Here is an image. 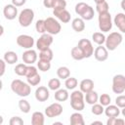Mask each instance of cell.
<instances>
[{
  "instance_id": "cell-50",
  "label": "cell",
  "mask_w": 125,
  "mask_h": 125,
  "mask_svg": "<svg viewBox=\"0 0 125 125\" xmlns=\"http://www.w3.org/2000/svg\"><path fill=\"white\" fill-rule=\"evenodd\" d=\"M94 1H95L96 4H100V3H102V2H104V1H105V0H94Z\"/></svg>"
},
{
  "instance_id": "cell-12",
  "label": "cell",
  "mask_w": 125,
  "mask_h": 125,
  "mask_svg": "<svg viewBox=\"0 0 125 125\" xmlns=\"http://www.w3.org/2000/svg\"><path fill=\"white\" fill-rule=\"evenodd\" d=\"M62 106L60 103H53L45 108V115L49 118L58 117L62 113Z\"/></svg>"
},
{
  "instance_id": "cell-23",
  "label": "cell",
  "mask_w": 125,
  "mask_h": 125,
  "mask_svg": "<svg viewBox=\"0 0 125 125\" xmlns=\"http://www.w3.org/2000/svg\"><path fill=\"white\" fill-rule=\"evenodd\" d=\"M55 100L58 102H65L69 98V94L67 89H58L55 91Z\"/></svg>"
},
{
  "instance_id": "cell-30",
  "label": "cell",
  "mask_w": 125,
  "mask_h": 125,
  "mask_svg": "<svg viewBox=\"0 0 125 125\" xmlns=\"http://www.w3.org/2000/svg\"><path fill=\"white\" fill-rule=\"evenodd\" d=\"M57 75L61 79H66L67 77L70 76V70L67 66H60L57 69Z\"/></svg>"
},
{
  "instance_id": "cell-34",
  "label": "cell",
  "mask_w": 125,
  "mask_h": 125,
  "mask_svg": "<svg viewBox=\"0 0 125 125\" xmlns=\"http://www.w3.org/2000/svg\"><path fill=\"white\" fill-rule=\"evenodd\" d=\"M37 68L43 72L48 71L51 68V62H47V61H43V60H39L37 62Z\"/></svg>"
},
{
  "instance_id": "cell-7",
  "label": "cell",
  "mask_w": 125,
  "mask_h": 125,
  "mask_svg": "<svg viewBox=\"0 0 125 125\" xmlns=\"http://www.w3.org/2000/svg\"><path fill=\"white\" fill-rule=\"evenodd\" d=\"M44 21H45V29L47 33L51 35H57L61 32L62 25L59 22V21L56 20L55 18L49 17L46 20H44Z\"/></svg>"
},
{
  "instance_id": "cell-52",
  "label": "cell",
  "mask_w": 125,
  "mask_h": 125,
  "mask_svg": "<svg viewBox=\"0 0 125 125\" xmlns=\"http://www.w3.org/2000/svg\"><path fill=\"white\" fill-rule=\"evenodd\" d=\"M2 88H3V82H2V80L0 79V91L2 90Z\"/></svg>"
},
{
  "instance_id": "cell-46",
  "label": "cell",
  "mask_w": 125,
  "mask_h": 125,
  "mask_svg": "<svg viewBox=\"0 0 125 125\" xmlns=\"http://www.w3.org/2000/svg\"><path fill=\"white\" fill-rule=\"evenodd\" d=\"M5 70H6V62L4 60L0 59V77L4 75Z\"/></svg>"
},
{
  "instance_id": "cell-37",
  "label": "cell",
  "mask_w": 125,
  "mask_h": 125,
  "mask_svg": "<svg viewBox=\"0 0 125 125\" xmlns=\"http://www.w3.org/2000/svg\"><path fill=\"white\" fill-rule=\"evenodd\" d=\"M26 66H27V64H25L24 62L23 63H18L15 66L14 71L19 76H24V73H25V70H26Z\"/></svg>"
},
{
  "instance_id": "cell-27",
  "label": "cell",
  "mask_w": 125,
  "mask_h": 125,
  "mask_svg": "<svg viewBox=\"0 0 125 125\" xmlns=\"http://www.w3.org/2000/svg\"><path fill=\"white\" fill-rule=\"evenodd\" d=\"M53 51L48 48V49H45V50H42L40 51L39 53V60H43V61H47V62H51L53 60Z\"/></svg>"
},
{
  "instance_id": "cell-35",
  "label": "cell",
  "mask_w": 125,
  "mask_h": 125,
  "mask_svg": "<svg viewBox=\"0 0 125 125\" xmlns=\"http://www.w3.org/2000/svg\"><path fill=\"white\" fill-rule=\"evenodd\" d=\"M26 80H27V83L30 86H37L41 82V76L39 75V73H36L34 75L26 77Z\"/></svg>"
},
{
  "instance_id": "cell-28",
  "label": "cell",
  "mask_w": 125,
  "mask_h": 125,
  "mask_svg": "<svg viewBox=\"0 0 125 125\" xmlns=\"http://www.w3.org/2000/svg\"><path fill=\"white\" fill-rule=\"evenodd\" d=\"M92 40L97 45H103L105 41V35L103 32H94L92 34Z\"/></svg>"
},
{
  "instance_id": "cell-9",
  "label": "cell",
  "mask_w": 125,
  "mask_h": 125,
  "mask_svg": "<svg viewBox=\"0 0 125 125\" xmlns=\"http://www.w3.org/2000/svg\"><path fill=\"white\" fill-rule=\"evenodd\" d=\"M54 39H53V35L49 34V33H43L41 34V36L37 39L36 41V48L39 50V51H42V50H45V49H48L50 48V46L52 45Z\"/></svg>"
},
{
  "instance_id": "cell-15",
  "label": "cell",
  "mask_w": 125,
  "mask_h": 125,
  "mask_svg": "<svg viewBox=\"0 0 125 125\" xmlns=\"http://www.w3.org/2000/svg\"><path fill=\"white\" fill-rule=\"evenodd\" d=\"M95 59L98 62H104L107 60L108 58V51L106 50V48L103 45H98V47L94 50L93 53Z\"/></svg>"
},
{
  "instance_id": "cell-5",
  "label": "cell",
  "mask_w": 125,
  "mask_h": 125,
  "mask_svg": "<svg viewBox=\"0 0 125 125\" xmlns=\"http://www.w3.org/2000/svg\"><path fill=\"white\" fill-rule=\"evenodd\" d=\"M98 21H99V28L103 33L108 32L109 30H111L113 22H112V19H111L109 12L104 13V14H99Z\"/></svg>"
},
{
  "instance_id": "cell-47",
  "label": "cell",
  "mask_w": 125,
  "mask_h": 125,
  "mask_svg": "<svg viewBox=\"0 0 125 125\" xmlns=\"http://www.w3.org/2000/svg\"><path fill=\"white\" fill-rule=\"evenodd\" d=\"M25 2H26V0H12V4L14 6H16L17 8L23 6L25 4Z\"/></svg>"
},
{
  "instance_id": "cell-39",
  "label": "cell",
  "mask_w": 125,
  "mask_h": 125,
  "mask_svg": "<svg viewBox=\"0 0 125 125\" xmlns=\"http://www.w3.org/2000/svg\"><path fill=\"white\" fill-rule=\"evenodd\" d=\"M104 106L101 104H92V108H91V112L94 114V115H101L104 113Z\"/></svg>"
},
{
  "instance_id": "cell-10",
  "label": "cell",
  "mask_w": 125,
  "mask_h": 125,
  "mask_svg": "<svg viewBox=\"0 0 125 125\" xmlns=\"http://www.w3.org/2000/svg\"><path fill=\"white\" fill-rule=\"evenodd\" d=\"M77 46L81 49V51H82V53L84 55V59H88V58L93 56L94 47H93L92 42L89 39H85V38L80 39Z\"/></svg>"
},
{
  "instance_id": "cell-1",
  "label": "cell",
  "mask_w": 125,
  "mask_h": 125,
  "mask_svg": "<svg viewBox=\"0 0 125 125\" xmlns=\"http://www.w3.org/2000/svg\"><path fill=\"white\" fill-rule=\"evenodd\" d=\"M11 90L18 96L25 98L31 93V86L27 82H23L20 79H15L11 83Z\"/></svg>"
},
{
  "instance_id": "cell-36",
  "label": "cell",
  "mask_w": 125,
  "mask_h": 125,
  "mask_svg": "<svg viewBox=\"0 0 125 125\" xmlns=\"http://www.w3.org/2000/svg\"><path fill=\"white\" fill-rule=\"evenodd\" d=\"M108 9H109V6H108V3L106 1H104V2H102L100 4H96V11L99 14L107 13Z\"/></svg>"
},
{
  "instance_id": "cell-13",
  "label": "cell",
  "mask_w": 125,
  "mask_h": 125,
  "mask_svg": "<svg viewBox=\"0 0 125 125\" xmlns=\"http://www.w3.org/2000/svg\"><path fill=\"white\" fill-rule=\"evenodd\" d=\"M53 14L62 23H67V22L70 21L71 15L66 9H54L53 10Z\"/></svg>"
},
{
  "instance_id": "cell-16",
  "label": "cell",
  "mask_w": 125,
  "mask_h": 125,
  "mask_svg": "<svg viewBox=\"0 0 125 125\" xmlns=\"http://www.w3.org/2000/svg\"><path fill=\"white\" fill-rule=\"evenodd\" d=\"M3 15L7 20L13 21L16 19V17H18V8L13 4L5 5L3 8Z\"/></svg>"
},
{
  "instance_id": "cell-4",
  "label": "cell",
  "mask_w": 125,
  "mask_h": 125,
  "mask_svg": "<svg viewBox=\"0 0 125 125\" xmlns=\"http://www.w3.org/2000/svg\"><path fill=\"white\" fill-rule=\"evenodd\" d=\"M123 41V36L120 32H117V31H114V32H111L109 33L106 37H105V41H104V44H105V48L107 51H114Z\"/></svg>"
},
{
  "instance_id": "cell-49",
  "label": "cell",
  "mask_w": 125,
  "mask_h": 125,
  "mask_svg": "<svg viewBox=\"0 0 125 125\" xmlns=\"http://www.w3.org/2000/svg\"><path fill=\"white\" fill-rule=\"evenodd\" d=\"M91 124H92V125H94V124H100V125H103V122H102V121H93Z\"/></svg>"
},
{
  "instance_id": "cell-19",
  "label": "cell",
  "mask_w": 125,
  "mask_h": 125,
  "mask_svg": "<svg viewBox=\"0 0 125 125\" xmlns=\"http://www.w3.org/2000/svg\"><path fill=\"white\" fill-rule=\"evenodd\" d=\"M104 113L106 117H118L120 114V108L116 104H108L104 109Z\"/></svg>"
},
{
  "instance_id": "cell-40",
  "label": "cell",
  "mask_w": 125,
  "mask_h": 125,
  "mask_svg": "<svg viewBox=\"0 0 125 125\" xmlns=\"http://www.w3.org/2000/svg\"><path fill=\"white\" fill-rule=\"evenodd\" d=\"M124 119L118 117H108L106 121V125H124Z\"/></svg>"
},
{
  "instance_id": "cell-51",
  "label": "cell",
  "mask_w": 125,
  "mask_h": 125,
  "mask_svg": "<svg viewBox=\"0 0 125 125\" xmlns=\"http://www.w3.org/2000/svg\"><path fill=\"white\" fill-rule=\"evenodd\" d=\"M3 122H4L3 116H2V115H0V125H1V124H3Z\"/></svg>"
},
{
  "instance_id": "cell-48",
  "label": "cell",
  "mask_w": 125,
  "mask_h": 125,
  "mask_svg": "<svg viewBox=\"0 0 125 125\" xmlns=\"http://www.w3.org/2000/svg\"><path fill=\"white\" fill-rule=\"evenodd\" d=\"M3 33H4V27H3V25L0 24V36H2Z\"/></svg>"
},
{
  "instance_id": "cell-29",
  "label": "cell",
  "mask_w": 125,
  "mask_h": 125,
  "mask_svg": "<svg viewBox=\"0 0 125 125\" xmlns=\"http://www.w3.org/2000/svg\"><path fill=\"white\" fill-rule=\"evenodd\" d=\"M70 55H71V58L75 61H81L84 59V55L81 51V49L78 47V46H75L71 49L70 51Z\"/></svg>"
},
{
  "instance_id": "cell-33",
  "label": "cell",
  "mask_w": 125,
  "mask_h": 125,
  "mask_svg": "<svg viewBox=\"0 0 125 125\" xmlns=\"http://www.w3.org/2000/svg\"><path fill=\"white\" fill-rule=\"evenodd\" d=\"M61 88V81L59 78H52L48 82V89L52 91H56Z\"/></svg>"
},
{
  "instance_id": "cell-22",
  "label": "cell",
  "mask_w": 125,
  "mask_h": 125,
  "mask_svg": "<svg viewBox=\"0 0 125 125\" xmlns=\"http://www.w3.org/2000/svg\"><path fill=\"white\" fill-rule=\"evenodd\" d=\"M71 27L76 32H81L85 29V21L81 18H75L71 21Z\"/></svg>"
},
{
  "instance_id": "cell-18",
  "label": "cell",
  "mask_w": 125,
  "mask_h": 125,
  "mask_svg": "<svg viewBox=\"0 0 125 125\" xmlns=\"http://www.w3.org/2000/svg\"><path fill=\"white\" fill-rule=\"evenodd\" d=\"M113 23L117 26L120 32H125V14L124 13H117L113 19Z\"/></svg>"
},
{
  "instance_id": "cell-2",
  "label": "cell",
  "mask_w": 125,
  "mask_h": 125,
  "mask_svg": "<svg viewBox=\"0 0 125 125\" xmlns=\"http://www.w3.org/2000/svg\"><path fill=\"white\" fill-rule=\"evenodd\" d=\"M75 13L84 21H91L95 16L93 7L84 2H79L75 5Z\"/></svg>"
},
{
  "instance_id": "cell-45",
  "label": "cell",
  "mask_w": 125,
  "mask_h": 125,
  "mask_svg": "<svg viewBox=\"0 0 125 125\" xmlns=\"http://www.w3.org/2000/svg\"><path fill=\"white\" fill-rule=\"evenodd\" d=\"M56 0H43V5L45 8H54Z\"/></svg>"
},
{
  "instance_id": "cell-38",
  "label": "cell",
  "mask_w": 125,
  "mask_h": 125,
  "mask_svg": "<svg viewBox=\"0 0 125 125\" xmlns=\"http://www.w3.org/2000/svg\"><path fill=\"white\" fill-rule=\"evenodd\" d=\"M98 102L103 105V106H106L108 105L110 103H111V98L108 94H102L100 97H99V100Z\"/></svg>"
},
{
  "instance_id": "cell-17",
  "label": "cell",
  "mask_w": 125,
  "mask_h": 125,
  "mask_svg": "<svg viewBox=\"0 0 125 125\" xmlns=\"http://www.w3.org/2000/svg\"><path fill=\"white\" fill-rule=\"evenodd\" d=\"M35 99L40 102V103H43V102H46L49 97H50V92H49V89L45 86H39L36 90H35Z\"/></svg>"
},
{
  "instance_id": "cell-6",
  "label": "cell",
  "mask_w": 125,
  "mask_h": 125,
  "mask_svg": "<svg viewBox=\"0 0 125 125\" xmlns=\"http://www.w3.org/2000/svg\"><path fill=\"white\" fill-rule=\"evenodd\" d=\"M18 18H19V23L22 27H27L33 21V19H34V11L32 9H30V8L23 9L18 15Z\"/></svg>"
},
{
  "instance_id": "cell-14",
  "label": "cell",
  "mask_w": 125,
  "mask_h": 125,
  "mask_svg": "<svg viewBox=\"0 0 125 125\" xmlns=\"http://www.w3.org/2000/svg\"><path fill=\"white\" fill-rule=\"evenodd\" d=\"M21 58H22V62L25 64H33L34 62H36L37 58H38V55H37V53L34 50H32V49H26L22 53Z\"/></svg>"
},
{
  "instance_id": "cell-3",
  "label": "cell",
  "mask_w": 125,
  "mask_h": 125,
  "mask_svg": "<svg viewBox=\"0 0 125 125\" xmlns=\"http://www.w3.org/2000/svg\"><path fill=\"white\" fill-rule=\"evenodd\" d=\"M70 106L75 111H81L85 107L84 94L80 90H74L70 94Z\"/></svg>"
},
{
  "instance_id": "cell-44",
  "label": "cell",
  "mask_w": 125,
  "mask_h": 125,
  "mask_svg": "<svg viewBox=\"0 0 125 125\" xmlns=\"http://www.w3.org/2000/svg\"><path fill=\"white\" fill-rule=\"evenodd\" d=\"M10 125H22L23 124V120L21 119V117L20 116H13L10 121H9Z\"/></svg>"
},
{
  "instance_id": "cell-31",
  "label": "cell",
  "mask_w": 125,
  "mask_h": 125,
  "mask_svg": "<svg viewBox=\"0 0 125 125\" xmlns=\"http://www.w3.org/2000/svg\"><path fill=\"white\" fill-rule=\"evenodd\" d=\"M19 108L21 109V112L28 113L31 109V105H30L28 101H26L25 99H21V100L19 101Z\"/></svg>"
},
{
  "instance_id": "cell-43",
  "label": "cell",
  "mask_w": 125,
  "mask_h": 125,
  "mask_svg": "<svg viewBox=\"0 0 125 125\" xmlns=\"http://www.w3.org/2000/svg\"><path fill=\"white\" fill-rule=\"evenodd\" d=\"M115 104H116L119 108L125 107V96H124V95H119V96H117L116 99H115Z\"/></svg>"
},
{
  "instance_id": "cell-42",
  "label": "cell",
  "mask_w": 125,
  "mask_h": 125,
  "mask_svg": "<svg viewBox=\"0 0 125 125\" xmlns=\"http://www.w3.org/2000/svg\"><path fill=\"white\" fill-rule=\"evenodd\" d=\"M38 73V70H37V67L33 66L32 64H27L26 66V70H25V73H24V76L25 77H29L31 75H34Z\"/></svg>"
},
{
  "instance_id": "cell-26",
  "label": "cell",
  "mask_w": 125,
  "mask_h": 125,
  "mask_svg": "<svg viewBox=\"0 0 125 125\" xmlns=\"http://www.w3.org/2000/svg\"><path fill=\"white\" fill-rule=\"evenodd\" d=\"M98 100H99V95L96 91L92 90L88 93H86L85 97H84V101L88 104H94L96 103H98Z\"/></svg>"
},
{
  "instance_id": "cell-25",
  "label": "cell",
  "mask_w": 125,
  "mask_h": 125,
  "mask_svg": "<svg viewBox=\"0 0 125 125\" xmlns=\"http://www.w3.org/2000/svg\"><path fill=\"white\" fill-rule=\"evenodd\" d=\"M18 59H19L18 55L14 51H7L4 54V58H3L5 62L8 63V64H14V63L18 62Z\"/></svg>"
},
{
  "instance_id": "cell-11",
  "label": "cell",
  "mask_w": 125,
  "mask_h": 125,
  "mask_svg": "<svg viewBox=\"0 0 125 125\" xmlns=\"http://www.w3.org/2000/svg\"><path fill=\"white\" fill-rule=\"evenodd\" d=\"M17 44L23 49H32L33 45H34V38L30 35L27 34H21L17 37L16 39Z\"/></svg>"
},
{
  "instance_id": "cell-41",
  "label": "cell",
  "mask_w": 125,
  "mask_h": 125,
  "mask_svg": "<svg viewBox=\"0 0 125 125\" xmlns=\"http://www.w3.org/2000/svg\"><path fill=\"white\" fill-rule=\"evenodd\" d=\"M35 29L38 33L43 34L46 33V29H45V21L44 20H38L35 23Z\"/></svg>"
},
{
  "instance_id": "cell-20",
  "label": "cell",
  "mask_w": 125,
  "mask_h": 125,
  "mask_svg": "<svg viewBox=\"0 0 125 125\" xmlns=\"http://www.w3.org/2000/svg\"><path fill=\"white\" fill-rule=\"evenodd\" d=\"M94 81L90 78H86V79H83L80 84H79V87H80V91L83 93V94H86L92 90H94Z\"/></svg>"
},
{
  "instance_id": "cell-24",
  "label": "cell",
  "mask_w": 125,
  "mask_h": 125,
  "mask_svg": "<svg viewBox=\"0 0 125 125\" xmlns=\"http://www.w3.org/2000/svg\"><path fill=\"white\" fill-rule=\"evenodd\" d=\"M69 121H70L71 125H84L85 124L84 117H83V115L79 111H76V112L72 113L70 115Z\"/></svg>"
},
{
  "instance_id": "cell-32",
  "label": "cell",
  "mask_w": 125,
  "mask_h": 125,
  "mask_svg": "<svg viewBox=\"0 0 125 125\" xmlns=\"http://www.w3.org/2000/svg\"><path fill=\"white\" fill-rule=\"evenodd\" d=\"M78 85V81L75 77H67L64 82V86L67 90H74Z\"/></svg>"
},
{
  "instance_id": "cell-21",
  "label": "cell",
  "mask_w": 125,
  "mask_h": 125,
  "mask_svg": "<svg viewBox=\"0 0 125 125\" xmlns=\"http://www.w3.org/2000/svg\"><path fill=\"white\" fill-rule=\"evenodd\" d=\"M45 122V115L41 111H34L31 115L32 125H43Z\"/></svg>"
},
{
  "instance_id": "cell-8",
  "label": "cell",
  "mask_w": 125,
  "mask_h": 125,
  "mask_svg": "<svg viewBox=\"0 0 125 125\" xmlns=\"http://www.w3.org/2000/svg\"><path fill=\"white\" fill-rule=\"evenodd\" d=\"M112 92L115 94H123L125 91V76L123 74H116L112 78Z\"/></svg>"
}]
</instances>
